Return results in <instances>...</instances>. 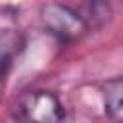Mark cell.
Masks as SVG:
<instances>
[{"label": "cell", "mask_w": 123, "mask_h": 123, "mask_svg": "<svg viewBox=\"0 0 123 123\" xmlns=\"http://www.w3.org/2000/svg\"><path fill=\"white\" fill-rule=\"evenodd\" d=\"M40 21H42V27L63 44H73L90 31L81 12L62 2L44 4L40 8Z\"/></svg>", "instance_id": "cell-1"}, {"label": "cell", "mask_w": 123, "mask_h": 123, "mask_svg": "<svg viewBox=\"0 0 123 123\" xmlns=\"http://www.w3.org/2000/svg\"><path fill=\"white\" fill-rule=\"evenodd\" d=\"M13 117L19 121L58 123L65 119V108L52 90H29L17 98Z\"/></svg>", "instance_id": "cell-2"}, {"label": "cell", "mask_w": 123, "mask_h": 123, "mask_svg": "<svg viewBox=\"0 0 123 123\" xmlns=\"http://www.w3.org/2000/svg\"><path fill=\"white\" fill-rule=\"evenodd\" d=\"M23 46L25 38L17 31H0V88Z\"/></svg>", "instance_id": "cell-3"}, {"label": "cell", "mask_w": 123, "mask_h": 123, "mask_svg": "<svg viewBox=\"0 0 123 123\" xmlns=\"http://www.w3.org/2000/svg\"><path fill=\"white\" fill-rule=\"evenodd\" d=\"M104 108L108 117L123 121V77H113L102 85Z\"/></svg>", "instance_id": "cell-4"}, {"label": "cell", "mask_w": 123, "mask_h": 123, "mask_svg": "<svg viewBox=\"0 0 123 123\" xmlns=\"http://www.w3.org/2000/svg\"><path fill=\"white\" fill-rule=\"evenodd\" d=\"M83 6L85 10L81 12V15L85 17L90 29H100L111 15V8L108 0H85Z\"/></svg>", "instance_id": "cell-5"}]
</instances>
